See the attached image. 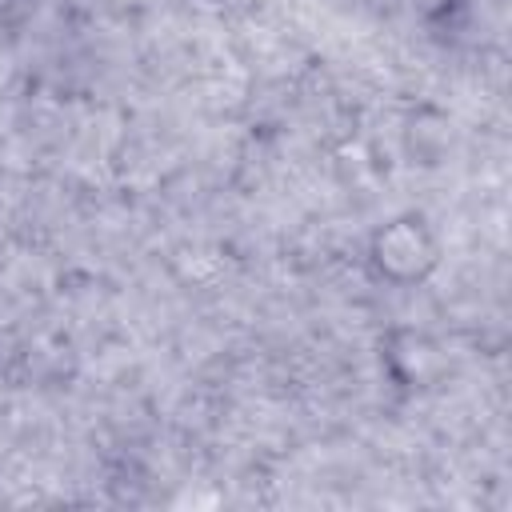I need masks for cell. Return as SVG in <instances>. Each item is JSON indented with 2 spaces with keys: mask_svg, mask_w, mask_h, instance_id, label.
Instances as JSON below:
<instances>
[{
  "mask_svg": "<svg viewBox=\"0 0 512 512\" xmlns=\"http://www.w3.org/2000/svg\"><path fill=\"white\" fill-rule=\"evenodd\" d=\"M440 264V240L424 212H396L368 236V268L392 288L424 284Z\"/></svg>",
  "mask_w": 512,
  "mask_h": 512,
  "instance_id": "obj_1",
  "label": "cell"
}]
</instances>
